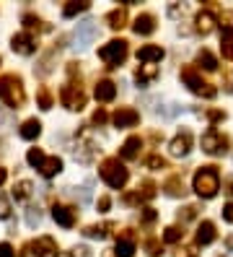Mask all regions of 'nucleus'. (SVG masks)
Returning <instances> with one entry per match:
<instances>
[{
  "label": "nucleus",
  "mask_w": 233,
  "mask_h": 257,
  "mask_svg": "<svg viewBox=\"0 0 233 257\" xmlns=\"http://www.w3.org/2000/svg\"><path fill=\"white\" fill-rule=\"evenodd\" d=\"M220 213H223V221L225 223H233V203H225Z\"/></svg>",
  "instance_id": "obj_48"
},
{
  "label": "nucleus",
  "mask_w": 233,
  "mask_h": 257,
  "mask_svg": "<svg viewBox=\"0 0 233 257\" xmlns=\"http://www.w3.org/2000/svg\"><path fill=\"white\" fill-rule=\"evenodd\" d=\"M60 101H62V107L70 109V112H81L86 107V91H83V86H81V78H73L68 81L65 86H62V91H60Z\"/></svg>",
  "instance_id": "obj_5"
},
{
  "label": "nucleus",
  "mask_w": 233,
  "mask_h": 257,
  "mask_svg": "<svg viewBox=\"0 0 233 257\" xmlns=\"http://www.w3.org/2000/svg\"><path fill=\"white\" fill-rule=\"evenodd\" d=\"M223 187H225V195H230V198H233V177H228V179H225Z\"/></svg>",
  "instance_id": "obj_52"
},
{
  "label": "nucleus",
  "mask_w": 233,
  "mask_h": 257,
  "mask_svg": "<svg viewBox=\"0 0 233 257\" xmlns=\"http://www.w3.org/2000/svg\"><path fill=\"white\" fill-rule=\"evenodd\" d=\"M24 26L29 29V32H31V29H44V21L39 19V16H34V13H24Z\"/></svg>",
  "instance_id": "obj_40"
},
{
  "label": "nucleus",
  "mask_w": 233,
  "mask_h": 257,
  "mask_svg": "<svg viewBox=\"0 0 233 257\" xmlns=\"http://www.w3.org/2000/svg\"><path fill=\"white\" fill-rule=\"evenodd\" d=\"M163 192L168 195V198H184V195H186V187H184L181 174H171L166 182H163Z\"/></svg>",
  "instance_id": "obj_25"
},
{
  "label": "nucleus",
  "mask_w": 233,
  "mask_h": 257,
  "mask_svg": "<svg viewBox=\"0 0 233 257\" xmlns=\"http://www.w3.org/2000/svg\"><path fill=\"white\" fill-rule=\"evenodd\" d=\"M194 65L202 68V70H207V73H212V70H217V57L210 50H199L197 57H194Z\"/></svg>",
  "instance_id": "obj_28"
},
{
  "label": "nucleus",
  "mask_w": 233,
  "mask_h": 257,
  "mask_svg": "<svg viewBox=\"0 0 233 257\" xmlns=\"http://www.w3.org/2000/svg\"><path fill=\"white\" fill-rule=\"evenodd\" d=\"M88 8H91L88 0H78V3H65V8H62V16H65V19H73V16H78V13H86Z\"/></svg>",
  "instance_id": "obj_31"
},
{
  "label": "nucleus",
  "mask_w": 233,
  "mask_h": 257,
  "mask_svg": "<svg viewBox=\"0 0 233 257\" xmlns=\"http://www.w3.org/2000/svg\"><path fill=\"white\" fill-rule=\"evenodd\" d=\"M31 195H34V185H31L29 179H21V182H16V187H13V198H16V200L26 203Z\"/></svg>",
  "instance_id": "obj_30"
},
{
  "label": "nucleus",
  "mask_w": 233,
  "mask_h": 257,
  "mask_svg": "<svg viewBox=\"0 0 233 257\" xmlns=\"http://www.w3.org/2000/svg\"><path fill=\"white\" fill-rule=\"evenodd\" d=\"M39 221H42L39 208H29V210H26V223H29V226H39Z\"/></svg>",
  "instance_id": "obj_43"
},
{
  "label": "nucleus",
  "mask_w": 233,
  "mask_h": 257,
  "mask_svg": "<svg viewBox=\"0 0 233 257\" xmlns=\"http://www.w3.org/2000/svg\"><path fill=\"white\" fill-rule=\"evenodd\" d=\"M11 50H13L16 55H24V57H29V55H34V52H37V39L31 37L29 32L13 34V39H11Z\"/></svg>",
  "instance_id": "obj_12"
},
{
  "label": "nucleus",
  "mask_w": 233,
  "mask_h": 257,
  "mask_svg": "<svg viewBox=\"0 0 233 257\" xmlns=\"http://www.w3.org/2000/svg\"><path fill=\"white\" fill-rule=\"evenodd\" d=\"M192 190L199 195L202 200H210L220 190V174H217V166H199L192 177Z\"/></svg>",
  "instance_id": "obj_1"
},
{
  "label": "nucleus",
  "mask_w": 233,
  "mask_h": 257,
  "mask_svg": "<svg viewBox=\"0 0 233 257\" xmlns=\"http://www.w3.org/2000/svg\"><path fill=\"white\" fill-rule=\"evenodd\" d=\"M155 78H158V68L155 65H148V63H143L137 70H135V83L140 86V88H145V86H150Z\"/></svg>",
  "instance_id": "obj_23"
},
{
  "label": "nucleus",
  "mask_w": 233,
  "mask_h": 257,
  "mask_svg": "<svg viewBox=\"0 0 233 257\" xmlns=\"http://www.w3.org/2000/svg\"><path fill=\"white\" fill-rule=\"evenodd\" d=\"M0 257H16V249L8 244V241H0Z\"/></svg>",
  "instance_id": "obj_49"
},
{
  "label": "nucleus",
  "mask_w": 233,
  "mask_h": 257,
  "mask_svg": "<svg viewBox=\"0 0 233 257\" xmlns=\"http://www.w3.org/2000/svg\"><path fill=\"white\" fill-rule=\"evenodd\" d=\"M39 172L50 179V177H55V174H60L62 172V159L60 156H47L44 161H42V166H39Z\"/></svg>",
  "instance_id": "obj_29"
},
{
  "label": "nucleus",
  "mask_w": 233,
  "mask_h": 257,
  "mask_svg": "<svg viewBox=\"0 0 233 257\" xmlns=\"http://www.w3.org/2000/svg\"><path fill=\"white\" fill-rule=\"evenodd\" d=\"M215 26H217V19H215V13H212V11H199V13H197V19H194L197 34L207 37V34L215 32Z\"/></svg>",
  "instance_id": "obj_17"
},
{
  "label": "nucleus",
  "mask_w": 233,
  "mask_h": 257,
  "mask_svg": "<svg viewBox=\"0 0 233 257\" xmlns=\"http://www.w3.org/2000/svg\"><path fill=\"white\" fill-rule=\"evenodd\" d=\"M220 50H223V57L233 60V34H225V37H223V44H220Z\"/></svg>",
  "instance_id": "obj_42"
},
{
  "label": "nucleus",
  "mask_w": 233,
  "mask_h": 257,
  "mask_svg": "<svg viewBox=\"0 0 233 257\" xmlns=\"http://www.w3.org/2000/svg\"><path fill=\"white\" fill-rule=\"evenodd\" d=\"M205 117L210 119V122H220V119H225V112L223 109H207Z\"/></svg>",
  "instance_id": "obj_47"
},
{
  "label": "nucleus",
  "mask_w": 233,
  "mask_h": 257,
  "mask_svg": "<svg viewBox=\"0 0 233 257\" xmlns=\"http://www.w3.org/2000/svg\"><path fill=\"white\" fill-rule=\"evenodd\" d=\"M215 236H217V231H215V223L212 221H202L199 226H197V244H212L215 241Z\"/></svg>",
  "instance_id": "obj_27"
},
{
  "label": "nucleus",
  "mask_w": 233,
  "mask_h": 257,
  "mask_svg": "<svg viewBox=\"0 0 233 257\" xmlns=\"http://www.w3.org/2000/svg\"><path fill=\"white\" fill-rule=\"evenodd\" d=\"M186 11H189V6H176V3H174V6H168V16H171V19H181Z\"/></svg>",
  "instance_id": "obj_45"
},
{
  "label": "nucleus",
  "mask_w": 233,
  "mask_h": 257,
  "mask_svg": "<svg viewBox=\"0 0 233 257\" xmlns=\"http://www.w3.org/2000/svg\"><path fill=\"white\" fill-rule=\"evenodd\" d=\"M99 174L101 179L112 187V190H122L124 185H127V179H130V169L119 161V156L114 159H104L101 166H99Z\"/></svg>",
  "instance_id": "obj_3"
},
{
  "label": "nucleus",
  "mask_w": 233,
  "mask_h": 257,
  "mask_svg": "<svg viewBox=\"0 0 233 257\" xmlns=\"http://www.w3.org/2000/svg\"><path fill=\"white\" fill-rule=\"evenodd\" d=\"M184 239V231H181V226H166L163 229V241L166 244H176V241Z\"/></svg>",
  "instance_id": "obj_33"
},
{
  "label": "nucleus",
  "mask_w": 233,
  "mask_h": 257,
  "mask_svg": "<svg viewBox=\"0 0 233 257\" xmlns=\"http://www.w3.org/2000/svg\"><path fill=\"white\" fill-rule=\"evenodd\" d=\"M52 91H50V88H47V86H39L37 88V104H39V109H52Z\"/></svg>",
  "instance_id": "obj_32"
},
{
  "label": "nucleus",
  "mask_w": 233,
  "mask_h": 257,
  "mask_svg": "<svg viewBox=\"0 0 233 257\" xmlns=\"http://www.w3.org/2000/svg\"><path fill=\"white\" fill-rule=\"evenodd\" d=\"M140 148H143V138H140V135H130V138L122 143V148H119V159L122 161L140 159Z\"/></svg>",
  "instance_id": "obj_16"
},
{
  "label": "nucleus",
  "mask_w": 233,
  "mask_h": 257,
  "mask_svg": "<svg viewBox=\"0 0 233 257\" xmlns=\"http://www.w3.org/2000/svg\"><path fill=\"white\" fill-rule=\"evenodd\" d=\"M192 143H194V138H192V133L189 130H179L174 138H171V143H168V151H171V156H176V159H184V156H189V151H192Z\"/></svg>",
  "instance_id": "obj_11"
},
{
  "label": "nucleus",
  "mask_w": 233,
  "mask_h": 257,
  "mask_svg": "<svg viewBox=\"0 0 233 257\" xmlns=\"http://www.w3.org/2000/svg\"><path fill=\"white\" fill-rule=\"evenodd\" d=\"M155 218H158V213H155V208H150V205H145L143 210H140V221H143L145 226H150Z\"/></svg>",
  "instance_id": "obj_41"
},
{
  "label": "nucleus",
  "mask_w": 233,
  "mask_h": 257,
  "mask_svg": "<svg viewBox=\"0 0 233 257\" xmlns=\"http://www.w3.org/2000/svg\"><path fill=\"white\" fill-rule=\"evenodd\" d=\"M6 177H8V172L3 169V166H0V185H3V182H6Z\"/></svg>",
  "instance_id": "obj_55"
},
{
  "label": "nucleus",
  "mask_w": 233,
  "mask_h": 257,
  "mask_svg": "<svg viewBox=\"0 0 233 257\" xmlns=\"http://www.w3.org/2000/svg\"><path fill=\"white\" fill-rule=\"evenodd\" d=\"M109 208H112V198H109V195H101V198H99V210L106 213Z\"/></svg>",
  "instance_id": "obj_50"
},
{
  "label": "nucleus",
  "mask_w": 233,
  "mask_h": 257,
  "mask_svg": "<svg viewBox=\"0 0 233 257\" xmlns=\"http://www.w3.org/2000/svg\"><path fill=\"white\" fill-rule=\"evenodd\" d=\"M93 96H96L101 104L114 101V96H117V83L109 81V78H101V81L96 83V88H93Z\"/></svg>",
  "instance_id": "obj_20"
},
{
  "label": "nucleus",
  "mask_w": 233,
  "mask_h": 257,
  "mask_svg": "<svg viewBox=\"0 0 233 257\" xmlns=\"http://www.w3.org/2000/svg\"><path fill=\"white\" fill-rule=\"evenodd\" d=\"M155 192H158V187H155L153 179H143V182L137 185V190L124 192V195H122V200L127 203V205H140V203H145V200H153V198H155Z\"/></svg>",
  "instance_id": "obj_9"
},
{
  "label": "nucleus",
  "mask_w": 233,
  "mask_h": 257,
  "mask_svg": "<svg viewBox=\"0 0 233 257\" xmlns=\"http://www.w3.org/2000/svg\"><path fill=\"white\" fill-rule=\"evenodd\" d=\"M163 141V133H153L150 135V143H161Z\"/></svg>",
  "instance_id": "obj_53"
},
{
  "label": "nucleus",
  "mask_w": 233,
  "mask_h": 257,
  "mask_svg": "<svg viewBox=\"0 0 233 257\" xmlns=\"http://www.w3.org/2000/svg\"><path fill=\"white\" fill-rule=\"evenodd\" d=\"M52 218L62 226V229H73L78 213H75V208H70V205H55L52 208Z\"/></svg>",
  "instance_id": "obj_19"
},
{
  "label": "nucleus",
  "mask_w": 233,
  "mask_h": 257,
  "mask_svg": "<svg viewBox=\"0 0 233 257\" xmlns=\"http://www.w3.org/2000/svg\"><path fill=\"white\" fill-rule=\"evenodd\" d=\"M217 24L225 34H233V11H223L220 16H217Z\"/></svg>",
  "instance_id": "obj_39"
},
{
  "label": "nucleus",
  "mask_w": 233,
  "mask_h": 257,
  "mask_svg": "<svg viewBox=\"0 0 233 257\" xmlns=\"http://www.w3.org/2000/svg\"><path fill=\"white\" fill-rule=\"evenodd\" d=\"M130 55V44L124 42V39H112V42H106L104 47L99 50V57L106 63V68H122L124 65V60H127Z\"/></svg>",
  "instance_id": "obj_6"
},
{
  "label": "nucleus",
  "mask_w": 233,
  "mask_h": 257,
  "mask_svg": "<svg viewBox=\"0 0 233 257\" xmlns=\"http://www.w3.org/2000/svg\"><path fill=\"white\" fill-rule=\"evenodd\" d=\"M132 32L137 37H150L155 32V16L153 13H140V16L135 19V24H132Z\"/></svg>",
  "instance_id": "obj_22"
},
{
  "label": "nucleus",
  "mask_w": 233,
  "mask_h": 257,
  "mask_svg": "<svg viewBox=\"0 0 233 257\" xmlns=\"http://www.w3.org/2000/svg\"><path fill=\"white\" fill-rule=\"evenodd\" d=\"M99 143L91 138V133H88V127H83L81 133L75 135V148H73V156L78 159V161H83V164H88V161H93L96 159V154H99Z\"/></svg>",
  "instance_id": "obj_7"
},
{
  "label": "nucleus",
  "mask_w": 233,
  "mask_h": 257,
  "mask_svg": "<svg viewBox=\"0 0 233 257\" xmlns=\"http://www.w3.org/2000/svg\"><path fill=\"white\" fill-rule=\"evenodd\" d=\"M202 151L210 156H225L230 151V138L228 135H223L220 130H207L205 135H202Z\"/></svg>",
  "instance_id": "obj_8"
},
{
  "label": "nucleus",
  "mask_w": 233,
  "mask_h": 257,
  "mask_svg": "<svg viewBox=\"0 0 233 257\" xmlns=\"http://www.w3.org/2000/svg\"><path fill=\"white\" fill-rule=\"evenodd\" d=\"M52 57H55V50H52V52H47V55L39 60V65H37V75H50V73L55 70V65H52Z\"/></svg>",
  "instance_id": "obj_35"
},
{
  "label": "nucleus",
  "mask_w": 233,
  "mask_h": 257,
  "mask_svg": "<svg viewBox=\"0 0 233 257\" xmlns=\"http://www.w3.org/2000/svg\"><path fill=\"white\" fill-rule=\"evenodd\" d=\"M112 122H114V127H119V130L135 127V125L140 122V112L132 109V107H119V109L114 112V117H112Z\"/></svg>",
  "instance_id": "obj_15"
},
{
  "label": "nucleus",
  "mask_w": 233,
  "mask_h": 257,
  "mask_svg": "<svg viewBox=\"0 0 233 257\" xmlns=\"http://www.w3.org/2000/svg\"><path fill=\"white\" fill-rule=\"evenodd\" d=\"M106 24H109V29H114V32H119V29L127 26V6L109 11L106 13Z\"/></svg>",
  "instance_id": "obj_26"
},
{
  "label": "nucleus",
  "mask_w": 233,
  "mask_h": 257,
  "mask_svg": "<svg viewBox=\"0 0 233 257\" xmlns=\"http://www.w3.org/2000/svg\"><path fill=\"white\" fill-rule=\"evenodd\" d=\"M163 47L161 44H145V47L137 50V63H148V65H155L163 60Z\"/></svg>",
  "instance_id": "obj_18"
},
{
  "label": "nucleus",
  "mask_w": 233,
  "mask_h": 257,
  "mask_svg": "<svg viewBox=\"0 0 233 257\" xmlns=\"http://www.w3.org/2000/svg\"><path fill=\"white\" fill-rule=\"evenodd\" d=\"M70 257H91V249L88 247H73L70 249Z\"/></svg>",
  "instance_id": "obj_51"
},
{
  "label": "nucleus",
  "mask_w": 233,
  "mask_h": 257,
  "mask_svg": "<svg viewBox=\"0 0 233 257\" xmlns=\"http://www.w3.org/2000/svg\"><path fill=\"white\" fill-rule=\"evenodd\" d=\"M143 247H145V254H150V257H161L163 254V244H161V239H155V236H148Z\"/></svg>",
  "instance_id": "obj_34"
},
{
  "label": "nucleus",
  "mask_w": 233,
  "mask_h": 257,
  "mask_svg": "<svg viewBox=\"0 0 233 257\" xmlns=\"http://www.w3.org/2000/svg\"><path fill=\"white\" fill-rule=\"evenodd\" d=\"M225 249L233 252V236H225Z\"/></svg>",
  "instance_id": "obj_54"
},
{
  "label": "nucleus",
  "mask_w": 233,
  "mask_h": 257,
  "mask_svg": "<svg viewBox=\"0 0 233 257\" xmlns=\"http://www.w3.org/2000/svg\"><path fill=\"white\" fill-rule=\"evenodd\" d=\"M135 231L132 229H124L122 234H117V244H114V254L117 257H135Z\"/></svg>",
  "instance_id": "obj_13"
},
{
  "label": "nucleus",
  "mask_w": 233,
  "mask_h": 257,
  "mask_svg": "<svg viewBox=\"0 0 233 257\" xmlns=\"http://www.w3.org/2000/svg\"><path fill=\"white\" fill-rule=\"evenodd\" d=\"M29 249H31L34 257H57L60 254L57 241L52 236H39L37 241H31V244H29Z\"/></svg>",
  "instance_id": "obj_14"
},
{
  "label": "nucleus",
  "mask_w": 233,
  "mask_h": 257,
  "mask_svg": "<svg viewBox=\"0 0 233 257\" xmlns=\"http://www.w3.org/2000/svg\"><path fill=\"white\" fill-rule=\"evenodd\" d=\"M181 81H184V86L189 88L192 94H197V96L212 99V96L217 94V88H215L212 83H207L205 78H202L199 70H197L194 65H186V68H181Z\"/></svg>",
  "instance_id": "obj_4"
},
{
  "label": "nucleus",
  "mask_w": 233,
  "mask_h": 257,
  "mask_svg": "<svg viewBox=\"0 0 233 257\" xmlns=\"http://www.w3.org/2000/svg\"><path fill=\"white\" fill-rule=\"evenodd\" d=\"M101 257H117V254H114V249H106V252H104Z\"/></svg>",
  "instance_id": "obj_56"
},
{
  "label": "nucleus",
  "mask_w": 233,
  "mask_h": 257,
  "mask_svg": "<svg viewBox=\"0 0 233 257\" xmlns=\"http://www.w3.org/2000/svg\"><path fill=\"white\" fill-rule=\"evenodd\" d=\"M197 213H199V208H197V205H184L181 210H176V218H179L181 223H186V221H194Z\"/></svg>",
  "instance_id": "obj_36"
},
{
  "label": "nucleus",
  "mask_w": 233,
  "mask_h": 257,
  "mask_svg": "<svg viewBox=\"0 0 233 257\" xmlns=\"http://www.w3.org/2000/svg\"><path fill=\"white\" fill-rule=\"evenodd\" d=\"M0 218H11V200L6 198V195H0Z\"/></svg>",
  "instance_id": "obj_44"
},
{
  "label": "nucleus",
  "mask_w": 233,
  "mask_h": 257,
  "mask_svg": "<svg viewBox=\"0 0 233 257\" xmlns=\"http://www.w3.org/2000/svg\"><path fill=\"white\" fill-rule=\"evenodd\" d=\"M145 166H148V169H153V172H158V169H166L168 161H166L163 156H158V154H150V156L145 159Z\"/></svg>",
  "instance_id": "obj_38"
},
{
  "label": "nucleus",
  "mask_w": 233,
  "mask_h": 257,
  "mask_svg": "<svg viewBox=\"0 0 233 257\" xmlns=\"http://www.w3.org/2000/svg\"><path fill=\"white\" fill-rule=\"evenodd\" d=\"M57 257H70V252H60Z\"/></svg>",
  "instance_id": "obj_57"
},
{
  "label": "nucleus",
  "mask_w": 233,
  "mask_h": 257,
  "mask_svg": "<svg viewBox=\"0 0 233 257\" xmlns=\"http://www.w3.org/2000/svg\"><path fill=\"white\" fill-rule=\"evenodd\" d=\"M117 229V223L114 221H106V223H91L83 229V236L86 239H106V236H112V231Z\"/></svg>",
  "instance_id": "obj_21"
},
{
  "label": "nucleus",
  "mask_w": 233,
  "mask_h": 257,
  "mask_svg": "<svg viewBox=\"0 0 233 257\" xmlns=\"http://www.w3.org/2000/svg\"><path fill=\"white\" fill-rule=\"evenodd\" d=\"M44 159H47V156H44V151H42V148H29V154H26V161H29L31 166H34V169H39Z\"/></svg>",
  "instance_id": "obj_37"
},
{
  "label": "nucleus",
  "mask_w": 233,
  "mask_h": 257,
  "mask_svg": "<svg viewBox=\"0 0 233 257\" xmlns=\"http://www.w3.org/2000/svg\"><path fill=\"white\" fill-rule=\"evenodd\" d=\"M19 135L24 141H37L39 135H42V122L37 117H29V119H24L21 122V127H19Z\"/></svg>",
  "instance_id": "obj_24"
},
{
  "label": "nucleus",
  "mask_w": 233,
  "mask_h": 257,
  "mask_svg": "<svg viewBox=\"0 0 233 257\" xmlns=\"http://www.w3.org/2000/svg\"><path fill=\"white\" fill-rule=\"evenodd\" d=\"M96 37H99V26H96V21H81V24H78V29H75V34H73L78 50L91 47Z\"/></svg>",
  "instance_id": "obj_10"
},
{
  "label": "nucleus",
  "mask_w": 233,
  "mask_h": 257,
  "mask_svg": "<svg viewBox=\"0 0 233 257\" xmlns=\"http://www.w3.org/2000/svg\"><path fill=\"white\" fill-rule=\"evenodd\" d=\"M106 119H109V114H106V109H101V107H99L96 112H93V117H91V122H93V125H104V122H106Z\"/></svg>",
  "instance_id": "obj_46"
},
{
  "label": "nucleus",
  "mask_w": 233,
  "mask_h": 257,
  "mask_svg": "<svg viewBox=\"0 0 233 257\" xmlns=\"http://www.w3.org/2000/svg\"><path fill=\"white\" fill-rule=\"evenodd\" d=\"M0 99H3L11 109H21L26 104V91H24V81L16 73L0 75Z\"/></svg>",
  "instance_id": "obj_2"
}]
</instances>
